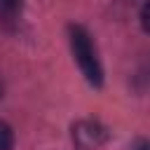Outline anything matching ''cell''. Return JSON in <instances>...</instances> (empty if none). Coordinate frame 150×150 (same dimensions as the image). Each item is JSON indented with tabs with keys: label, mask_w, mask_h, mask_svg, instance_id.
<instances>
[{
	"label": "cell",
	"mask_w": 150,
	"mask_h": 150,
	"mask_svg": "<svg viewBox=\"0 0 150 150\" xmlns=\"http://www.w3.org/2000/svg\"><path fill=\"white\" fill-rule=\"evenodd\" d=\"M68 40H70V49H73V56L84 75V80L91 84V87H101L103 84V68H101V61H98V54H96V47L91 42V35L82 28V26H68Z\"/></svg>",
	"instance_id": "1"
},
{
	"label": "cell",
	"mask_w": 150,
	"mask_h": 150,
	"mask_svg": "<svg viewBox=\"0 0 150 150\" xmlns=\"http://www.w3.org/2000/svg\"><path fill=\"white\" fill-rule=\"evenodd\" d=\"M108 141V129L96 120H80L73 124V143L77 150H98Z\"/></svg>",
	"instance_id": "2"
},
{
	"label": "cell",
	"mask_w": 150,
	"mask_h": 150,
	"mask_svg": "<svg viewBox=\"0 0 150 150\" xmlns=\"http://www.w3.org/2000/svg\"><path fill=\"white\" fill-rule=\"evenodd\" d=\"M14 145V131L9 129V124L0 122V150H12Z\"/></svg>",
	"instance_id": "3"
},
{
	"label": "cell",
	"mask_w": 150,
	"mask_h": 150,
	"mask_svg": "<svg viewBox=\"0 0 150 150\" xmlns=\"http://www.w3.org/2000/svg\"><path fill=\"white\" fill-rule=\"evenodd\" d=\"M0 9L9 16V14H14V9H16V0H0Z\"/></svg>",
	"instance_id": "4"
},
{
	"label": "cell",
	"mask_w": 150,
	"mask_h": 150,
	"mask_svg": "<svg viewBox=\"0 0 150 150\" xmlns=\"http://www.w3.org/2000/svg\"><path fill=\"white\" fill-rule=\"evenodd\" d=\"M127 150H148V141H145V138H138V141H134Z\"/></svg>",
	"instance_id": "5"
},
{
	"label": "cell",
	"mask_w": 150,
	"mask_h": 150,
	"mask_svg": "<svg viewBox=\"0 0 150 150\" xmlns=\"http://www.w3.org/2000/svg\"><path fill=\"white\" fill-rule=\"evenodd\" d=\"M0 94H2V87H0Z\"/></svg>",
	"instance_id": "6"
}]
</instances>
